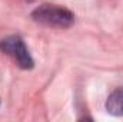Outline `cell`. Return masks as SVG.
<instances>
[{
  "label": "cell",
  "instance_id": "obj_3",
  "mask_svg": "<svg viewBox=\"0 0 123 122\" xmlns=\"http://www.w3.org/2000/svg\"><path fill=\"white\" fill-rule=\"evenodd\" d=\"M105 108L107 111V114L113 115V116H123V86L113 91L106 103H105Z\"/></svg>",
  "mask_w": 123,
  "mask_h": 122
},
{
  "label": "cell",
  "instance_id": "obj_1",
  "mask_svg": "<svg viewBox=\"0 0 123 122\" xmlns=\"http://www.w3.org/2000/svg\"><path fill=\"white\" fill-rule=\"evenodd\" d=\"M31 19L39 25L57 29H67L74 23V14L56 4H42L36 7L31 12Z\"/></svg>",
  "mask_w": 123,
  "mask_h": 122
},
{
  "label": "cell",
  "instance_id": "obj_2",
  "mask_svg": "<svg viewBox=\"0 0 123 122\" xmlns=\"http://www.w3.org/2000/svg\"><path fill=\"white\" fill-rule=\"evenodd\" d=\"M0 50L9 58H12L22 69H31L34 65L26 43L17 34H12L0 39Z\"/></svg>",
  "mask_w": 123,
  "mask_h": 122
}]
</instances>
